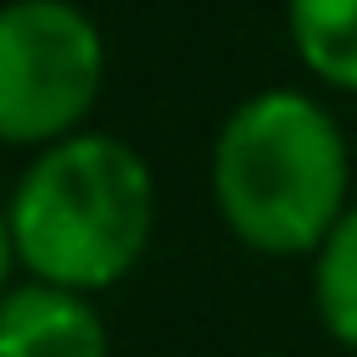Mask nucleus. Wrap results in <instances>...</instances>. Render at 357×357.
<instances>
[{"mask_svg": "<svg viewBox=\"0 0 357 357\" xmlns=\"http://www.w3.org/2000/svg\"><path fill=\"white\" fill-rule=\"evenodd\" d=\"M312 307H318V324L346 351H357V206H346V218L318 245V262H312Z\"/></svg>", "mask_w": 357, "mask_h": 357, "instance_id": "423d86ee", "label": "nucleus"}, {"mask_svg": "<svg viewBox=\"0 0 357 357\" xmlns=\"http://www.w3.org/2000/svg\"><path fill=\"white\" fill-rule=\"evenodd\" d=\"M100 28L73 0H11L0 11V134L61 145L100 95Z\"/></svg>", "mask_w": 357, "mask_h": 357, "instance_id": "7ed1b4c3", "label": "nucleus"}, {"mask_svg": "<svg viewBox=\"0 0 357 357\" xmlns=\"http://www.w3.org/2000/svg\"><path fill=\"white\" fill-rule=\"evenodd\" d=\"M212 201L229 234L262 257H301L346 218V139L301 89H262L229 112L212 145Z\"/></svg>", "mask_w": 357, "mask_h": 357, "instance_id": "f03ea898", "label": "nucleus"}, {"mask_svg": "<svg viewBox=\"0 0 357 357\" xmlns=\"http://www.w3.org/2000/svg\"><path fill=\"white\" fill-rule=\"evenodd\" d=\"M156 190L151 167L117 134H73L45 145L11 190L6 245L28 279L56 290L117 284L151 240Z\"/></svg>", "mask_w": 357, "mask_h": 357, "instance_id": "f257e3e1", "label": "nucleus"}, {"mask_svg": "<svg viewBox=\"0 0 357 357\" xmlns=\"http://www.w3.org/2000/svg\"><path fill=\"white\" fill-rule=\"evenodd\" d=\"M290 39L312 78L357 89V0H290Z\"/></svg>", "mask_w": 357, "mask_h": 357, "instance_id": "39448f33", "label": "nucleus"}, {"mask_svg": "<svg viewBox=\"0 0 357 357\" xmlns=\"http://www.w3.org/2000/svg\"><path fill=\"white\" fill-rule=\"evenodd\" d=\"M0 357H106V324L89 296L28 279L0 301Z\"/></svg>", "mask_w": 357, "mask_h": 357, "instance_id": "20e7f679", "label": "nucleus"}]
</instances>
